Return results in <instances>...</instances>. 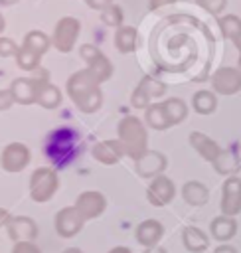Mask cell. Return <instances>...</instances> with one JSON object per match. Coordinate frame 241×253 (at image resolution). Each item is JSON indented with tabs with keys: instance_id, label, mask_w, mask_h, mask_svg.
I'll list each match as a JSON object with an SVG mask.
<instances>
[{
	"instance_id": "1",
	"label": "cell",
	"mask_w": 241,
	"mask_h": 253,
	"mask_svg": "<svg viewBox=\"0 0 241 253\" xmlns=\"http://www.w3.org/2000/svg\"><path fill=\"white\" fill-rule=\"evenodd\" d=\"M83 150V142L77 130L69 128V126H61L55 128L53 132L47 134L45 144H43V152L47 156V160L51 164H55L57 168H65L71 162L77 160V156Z\"/></svg>"
},
{
	"instance_id": "2",
	"label": "cell",
	"mask_w": 241,
	"mask_h": 253,
	"mask_svg": "<svg viewBox=\"0 0 241 253\" xmlns=\"http://www.w3.org/2000/svg\"><path fill=\"white\" fill-rule=\"evenodd\" d=\"M77 34H79V20L71 18V16H65L57 22L55 26V32H53V43L57 49L61 51H69L77 40Z\"/></svg>"
},
{
	"instance_id": "3",
	"label": "cell",
	"mask_w": 241,
	"mask_h": 253,
	"mask_svg": "<svg viewBox=\"0 0 241 253\" xmlns=\"http://www.w3.org/2000/svg\"><path fill=\"white\" fill-rule=\"evenodd\" d=\"M221 211L223 215L235 217L241 211V178L229 176L223 184V196H221Z\"/></svg>"
},
{
	"instance_id": "4",
	"label": "cell",
	"mask_w": 241,
	"mask_h": 253,
	"mask_svg": "<svg viewBox=\"0 0 241 253\" xmlns=\"http://www.w3.org/2000/svg\"><path fill=\"white\" fill-rule=\"evenodd\" d=\"M211 85L219 95H233L241 91V71L233 67H221L213 73Z\"/></svg>"
},
{
	"instance_id": "5",
	"label": "cell",
	"mask_w": 241,
	"mask_h": 253,
	"mask_svg": "<svg viewBox=\"0 0 241 253\" xmlns=\"http://www.w3.org/2000/svg\"><path fill=\"white\" fill-rule=\"evenodd\" d=\"M81 55H83V59L89 61L91 73L97 75V79H105V77L111 75V63H109V59H105L103 53L95 45H89V43L83 45L81 47Z\"/></svg>"
},
{
	"instance_id": "6",
	"label": "cell",
	"mask_w": 241,
	"mask_h": 253,
	"mask_svg": "<svg viewBox=\"0 0 241 253\" xmlns=\"http://www.w3.org/2000/svg\"><path fill=\"white\" fill-rule=\"evenodd\" d=\"M164 83L156 81V79H150V77H144L142 83L138 85V89L134 91V97H132V103L136 107H144L148 103L150 97H158L164 93Z\"/></svg>"
},
{
	"instance_id": "7",
	"label": "cell",
	"mask_w": 241,
	"mask_h": 253,
	"mask_svg": "<svg viewBox=\"0 0 241 253\" xmlns=\"http://www.w3.org/2000/svg\"><path fill=\"white\" fill-rule=\"evenodd\" d=\"M190 142L194 144V148L205 158V160H209L211 164L219 158V154H221V148L209 138V136H205V134H201V132H192L190 134Z\"/></svg>"
},
{
	"instance_id": "8",
	"label": "cell",
	"mask_w": 241,
	"mask_h": 253,
	"mask_svg": "<svg viewBox=\"0 0 241 253\" xmlns=\"http://www.w3.org/2000/svg\"><path fill=\"white\" fill-rule=\"evenodd\" d=\"M148 198H150V202L154 206H164L166 202H170L174 198V184L168 178H164V176L156 178L154 184L150 186Z\"/></svg>"
},
{
	"instance_id": "9",
	"label": "cell",
	"mask_w": 241,
	"mask_h": 253,
	"mask_svg": "<svg viewBox=\"0 0 241 253\" xmlns=\"http://www.w3.org/2000/svg\"><path fill=\"white\" fill-rule=\"evenodd\" d=\"M237 233V221L231 215H221L211 221V235L219 241H227Z\"/></svg>"
},
{
	"instance_id": "10",
	"label": "cell",
	"mask_w": 241,
	"mask_h": 253,
	"mask_svg": "<svg viewBox=\"0 0 241 253\" xmlns=\"http://www.w3.org/2000/svg\"><path fill=\"white\" fill-rule=\"evenodd\" d=\"M115 43H117V49L122 51V53H128L136 47V30L130 28V26H122L117 30V36H115Z\"/></svg>"
},
{
	"instance_id": "11",
	"label": "cell",
	"mask_w": 241,
	"mask_h": 253,
	"mask_svg": "<svg viewBox=\"0 0 241 253\" xmlns=\"http://www.w3.org/2000/svg\"><path fill=\"white\" fill-rule=\"evenodd\" d=\"M184 200L190 204V206H201L207 202V188L200 182H188L184 186Z\"/></svg>"
},
{
	"instance_id": "12",
	"label": "cell",
	"mask_w": 241,
	"mask_h": 253,
	"mask_svg": "<svg viewBox=\"0 0 241 253\" xmlns=\"http://www.w3.org/2000/svg\"><path fill=\"white\" fill-rule=\"evenodd\" d=\"M207 237H205V233L203 231H200L198 227H186L184 229V245L190 249V251H194V253H198V251H203L205 247H207Z\"/></svg>"
},
{
	"instance_id": "13",
	"label": "cell",
	"mask_w": 241,
	"mask_h": 253,
	"mask_svg": "<svg viewBox=\"0 0 241 253\" xmlns=\"http://www.w3.org/2000/svg\"><path fill=\"white\" fill-rule=\"evenodd\" d=\"M136 235H138V239H140L144 245H154V243L160 239V235H162V225H160L158 221H154V219H148V221H144V223L138 227Z\"/></svg>"
},
{
	"instance_id": "14",
	"label": "cell",
	"mask_w": 241,
	"mask_h": 253,
	"mask_svg": "<svg viewBox=\"0 0 241 253\" xmlns=\"http://www.w3.org/2000/svg\"><path fill=\"white\" fill-rule=\"evenodd\" d=\"M217 24H219V30H221L223 38H227V40L233 42L235 38L241 36V18H239V16H233V14L221 16V18L217 20Z\"/></svg>"
},
{
	"instance_id": "15",
	"label": "cell",
	"mask_w": 241,
	"mask_h": 253,
	"mask_svg": "<svg viewBox=\"0 0 241 253\" xmlns=\"http://www.w3.org/2000/svg\"><path fill=\"white\" fill-rule=\"evenodd\" d=\"M213 166H215V170H217L219 174H235V172L239 170L241 162H239V158H237L233 152L221 150V154H219V158L213 162Z\"/></svg>"
},
{
	"instance_id": "16",
	"label": "cell",
	"mask_w": 241,
	"mask_h": 253,
	"mask_svg": "<svg viewBox=\"0 0 241 253\" xmlns=\"http://www.w3.org/2000/svg\"><path fill=\"white\" fill-rule=\"evenodd\" d=\"M215 105H217V99H215V95L209 93V91H198V93L194 95V109H196L200 115H209V113H213Z\"/></svg>"
},
{
	"instance_id": "17",
	"label": "cell",
	"mask_w": 241,
	"mask_h": 253,
	"mask_svg": "<svg viewBox=\"0 0 241 253\" xmlns=\"http://www.w3.org/2000/svg\"><path fill=\"white\" fill-rule=\"evenodd\" d=\"M47 45H49V38H47L45 34L38 32V30L30 32V34L24 38V47L34 49L36 53H43V51L47 49Z\"/></svg>"
},
{
	"instance_id": "18",
	"label": "cell",
	"mask_w": 241,
	"mask_h": 253,
	"mask_svg": "<svg viewBox=\"0 0 241 253\" xmlns=\"http://www.w3.org/2000/svg\"><path fill=\"white\" fill-rule=\"evenodd\" d=\"M146 119H148L150 126H154V128H158V130H162V128H166V126L170 125L164 105H154V107H150V109L146 111Z\"/></svg>"
},
{
	"instance_id": "19",
	"label": "cell",
	"mask_w": 241,
	"mask_h": 253,
	"mask_svg": "<svg viewBox=\"0 0 241 253\" xmlns=\"http://www.w3.org/2000/svg\"><path fill=\"white\" fill-rule=\"evenodd\" d=\"M162 168H164V158H162V154H158V152L146 154V156L142 158V162H140V172H142V176L156 174V172H160Z\"/></svg>"
},
{
	"instance_id": "20",
	"label": "cell",
	"mask_w": 241,
	"mask_h": 253,
	"mask_svg": "<svg viewBox=\"0 0 241 253\" xmlns=\"http://www.w3.org/2000/svg\"><path fill=\"white\" fill-rule=\"evenodd\" d=\"M164 109H166V115H168L170 125L180 123V121L186 117V113H188L186 105H184L180 99H170V101H166V103H164Z\"/></svg>"
},
{
	"instance_id": "21",
	"label": "cell",
	"mask_w": 241,
	"mask_h": 253,
	"mask_svg": "<svg viewBox=\"0 0 241 253\" xmlns=\"http://www.w3.org/2000/svg\"><path fill=\"white\" fill-rule=\"evenodd\" d=\"M101 20H103L107 26H120V24H122V10H120L119 6H115V4H111V6H107V8L103 10Z\"/></svg>"
},
{
	"instance_id": "22",
	"label": "cell",
	"mask_w": 241,
	"mask_h": 253,
	"mask_svg": "<svg viewBox=\"0 0 241 253\" xmlns=\"http://www.w3.org/2000/svg\"><path fill=\"white\" fill-rule=\"evenodd\" d=\"M38 59H40V53H36V51L30 49V47H22V49L18 51V63H20V67H24V69L36 67V65H38Z\"/></svg>"
},
{
	"instance_id": "23",
	"label": "cell",
	"mask_w": 241,
	"mask_h": 253,
	"mask_svg": "<svg viewBox=\"0 0 241 253\" xmlns=\"http://www.w3.org/2000/svg\"><path fill=\"white\" fill-rule=\"evenodd\" d=\"M14 93H16V97H18L20 101H28L26 93H28V95H32V93H34V81L18 79V81L14 83Z\"/></svg>"
},
{
	"instance_id": "24",
	"label": "cell",
	"mask_w": 241,
	"mask_h": 253,
	"mask_svg": "<svg viewBox=\"0 0 241 253\" xmlns=\"http://www.w3.org/2000/svg\"><path fill=\"white\" fill-rule=\"evenodd\" d=\"M196 4L201 6V8H205L211 14H219V12H223L227 0H196Z\"/></svg>"
},
{
	"instance_id": "25",
	"label": "cell",
	"mask_w": 241,
	"mask_h": 253,
	"mask_svg": "<svg viewBox=\"0 0 241 253\" xmlns=\"http://www.w3.org/2000/svg\"><path fill=\"white\" fill-rule=\"evenodd\" d=\"M16 51H18V47H16V43H14L12 40L0 38V55H12V53H16Z\"/></svg>"
},
{
	"instance_id": "26",
	"label": "cell",
	"mask_w": 241,
	"mask_h": 253,
	"mask_svg": "<svg viewBox=\"0 0 241 253\" xmlns=\"http://www.w3.org/2000/svg\"><path fill=\"white\" fill-rule=\"evenodd\" d=\"M89 8H95V10H105L107 6H111L113 0H85Z\"/></svg>"
},
{
	"instance_id": "27",
	"label": "cell",
	"mask_w": 241,
	"mask_h": 253,
	"mask_svg": "<svg viewBox=\"0 0 241 253\" xmlns=\"http://www.w3.org/2000/svg\"><path fill=\"white\" fill-rule=\"evenodd\" d=\"M174 0H150V10H158V8H162V6H166V4H172Z\"/></svg>"
},
{
	"instance_id": "28",
	"label": "cell",
	"mask_w": 241,
	"mask_h": 253,
	"mask_svg": "<svg viewBox=\"0 0 241 253\" xmlns=\"http://www.w3.org/2000/svg\"><path fill=\"white\" fill-rule=\"evenodd\" d=\"M213 253H237V251H235V247H229V245H221V247H217Z\"/></svg>"
},
{
	"instance_id": "29",
	"label": "cell",
	"mask_w": 241,
	"mask_h": 253,
	"mask_svg": "<svg viewBox=\"0 0 241 253\" xmlns=\"http://www.w3.org/2000/svg\"><path fill=\"white\" fill-rule=\"evenodd\" d=\"M233 43H235V47L239 49V71H241V36H239V38H235V40H233Z\"/></svg>"
},
{
	"instance_id": "30",
	"label": "cell",
	"mask_w": 241,
	"mask_h": 253,
	"mask_svg": "<svg viewBox=\"0 0 241 253\" xmlns=\"http://www.w3.org/2000/svg\"><path fill=\"white\" fill-rule=\"evenodd\" d=\"M16 0H0V6H4V4H14Z\"/></svg>"
},
{
	"instance_id": "31",
	"label": "cell",
	"mask_w": 241,
	"mask_h": 253,
	"mask_svg": "<svg viewBox=\"0 0 241 253\" xmlns=\"http://www.w3.org/2000/svg\"><path fill=\"white\" fill-rule=\"evenodd\" d=\"M146 253H164L162 249H150V251H146Z\"/></svg>"
},
{
	"instance_id": "32",
	"label": "cell",
	"mask_w": 241,
	"mask_h": 253,
	"mask_svg": "<svg viewBox=\"0 0 241 253\" xmlns=\"http://www.w3.org/2000/svg\"><path fill=\"white\" fill-rule=\"evenodd\" d=\"M2 28H4V18H2V14H0V32H2Z\"/></svg>"
}]
</instances>
